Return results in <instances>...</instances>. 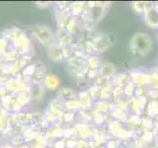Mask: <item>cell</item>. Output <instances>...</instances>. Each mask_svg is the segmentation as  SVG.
Instances as JSON below:
<instances>
[{
	"label": "cell",
	"instance_id": "cell-1",
	"mask_svg": "<svg viewBox=\"0 0 158 148\" xmlns=\"http://www.w3.org/2000/svg\"><path fill=\"white\" fill-rule=\"evenodd\" d=\"M131 49L135 56H145L151 47V40L146 34L138 33L131 41Z\"/></svg>",
	"mask_w": 158,
	"mask_h": 148
},
{
	"label": "cell",
	"instance_id": "cell-2",
	"mask_svg": "<svg viewBox=\"0 0 158 148\" xmlns=\"http://www.w3.org/2000/svg\"><path fill=\"white\" fill-rule=\"evenodd\" d=\"M151 15H152V12L149 10V11H148V18H146V19H150V16H151ZM151 19H154V18H151ZM156 19H157V20H151V21L149 22V23H148V25H149V26H155V25H158V15L156 16Z\"/></svg>",
	"mask_w": 158,
	"mask_h": 148
}]
</instances>
